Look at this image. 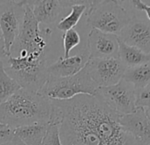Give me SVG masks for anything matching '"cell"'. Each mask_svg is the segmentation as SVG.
I'll list each match as a JSON object with an SVG mask.
<instances>
[{
    "mask_svg": "<svg viewBox=\"0 0 150 145\" xmlns=\"http://www.w3.org/2000/svg\"><path fill=\"white\" fill-rule=\"evenodd\" d=\"M50 121L60 123L63 145H139L120 124V115L95 96L50 100Z\"/></svg>",
    "mask_w": 150,
    "mask_h": 145,
    "instance_id": "1",
    "label": "cell"
},
{
    "mask_svg": "<svg viewBox=\"0 0 150 145\" xmlns=\"http://www.w3.org/2000/svg\"><path fill=\"white\" fill-rule=\"evenodd\" d=\"M51 114L50 99L22 88L0 104V124L13 128L38 123L49 124Z\"/></svg>",
    "mask_w": 150,
    "mask_h": 145,
    "instance_id": "2",
    "label": "cell"
},
{
    "mask_svg": "<svg viewBox=\"0 0 150 145\" xmlns=\"http://www.w3.org/2000/svg\"><path fill=\"white\" fill-rule=\"evenodd\" d=\"M25 13L20 33L11 47L9 56L18 58L46 56L48 38L51 35V28L40 29L31 8L23 1Z\"/></svg>",
    "mask_w": 150,
    "mask_h": 145,
    "instance_id": "3",
    "label": "cell"
},
{
    "mask_svg": "<svg viewBox=\"0 0 150 145\" xmlns=\"http://www.w3.org/2000/svg\"><path fill=\"white\" fill-rule=\"evenodd\" d=\"M97 89L84 67L72 76L64 78L49 76L37 93L50 100L65 101L78 95L96 96Z\"/></svg>",
    "mask_w": 150,
    "mask_h": 145,
    "instance_id": "4",
    "label": "cell"
},
{
    "mask_svg": "<svg viewBox=\"0 0 150 145\" xmlns=\"http://www.w3.org/2000/svg\"><path fill=\"white\" fill-rule=\"evenodd\" d=\"M131 16L120 1H91L87 24L93 29L118 36L130 22Z\"/></svg>",
    "mask_w": 150,
    "mask_h": 145,
    "instance_id": "5",
    "label": "cell"
},
{
    "mask_svg": "<svg viewBox=\"0 0 150 145\" xmlns=\"http://www.w3.org/2000/svg\"><path fill=\"white\" fill-rule=\"evenodd\" d=\"M2 62L6 74L29 91L38 92L49 78L46 58L32 60L8 56Z\"/></svg>",
    "mask_w": 150,
    "mask_h": 145,
    "instance_id": "6",
    "label": "cell"
},
{
    "mask_svg": "<svg viewBox=\"0 0 150 145\" xmlns=\"http://www.w3.org/2000/svg\"><path fill=\"white\" fill-rule=\"evenodd\" d=\"M95 97L120 116L132 113L138 108L134 87L123 79L115 85L98 88Z\"/></svg>",
    "mask_w": 150,
    "mask_h": 145,
    "instance_id": "7",
    "label": "cell"
},
{
    "mask_svg": "<svg viewBox=\"0 0 150 145\" xmlns=\"http://www.w3.org/2000/svg\"><path fill=\"white\" fill-rule=\"evenodd\" d=\"M24 13L23 1H0V31L7 57L10 54L12 45L20 33Z\"/></svg>",
    "mask_w": 150,
    "mask_h": 145,
    "instance_id": "8",
    "label": "cell"
},
{
    "mask_svg": "<svg viewBox=\"0 0 150 145\" xmlns=\"http://www.w3.org/2000/svg\"><path fill=\"white\" fill-rule=\"evenodd\" d=\"M85 69L94 83L98 87H109L119 82L126 67L118 58H90Z\"/></svg>",
    "mask_w": 150,
    "mask_h": 145,
    "instance_id": "9",
    "label": "cell"
},
{
    "mask_svg": "<svg viewBox=\"0 0 150 145\" xmlns=\"http://www.w3.org/2000/svg\"><path fill=\"white\" fill-rule=\"evenodd\" d=\"M117 37L125 43L150 55V21L132 18Z\"/></svg>",
    "mask_w": 150,
    "mask_h": 145,
    "instance_id": "10",
    "label": "cell"
},
{
    "mask_svg": "<svg viewBox=\"0 0 150 145\" xmlns=\"http://www.w3.org/2000/svg\"><path fill=\"white\" fill-rule=\"evenodd\" d=\"M87 48L90 58H110L118 57L117 36L91 29L88 33Z\"/></svg>",
    "mask_w": 150,
    "mask_h": 145,
    "instance_id": "11",
    "label": "cell"
},
{
    "mask_svg": "<svg viewBox=\"0 0 150 145\" xmlns=\"http://www.w3.org/2000/svg\"><path fill=\"white\" fill-rule=\"evenodd\" d=\"M74 1H63V0H37V1H26L31 8L35 19L39 24L53 27L61 14L67 8H71Z\"/></svg>",
    "mask_w": 150,
    "mask_h": 145,
    "instance_id": "12",
    "label": "cell"
},
{
    "mask_svg": "<svg viewBox=\"0 0 150 145\" xmlns=\"http://www.w3.org/2000/svg\"><path fill=\"white\" fill-rule=\"evenodd\" d=\"M90 59L87 46H84L77 54L68 58L60 57L56 62L47 66L49 76L64 78L72 76L81 72Z\"/></svg>",
    "mask_w": 150,
    "mask_h": 145,
    "instance_id": "13",
    "label": "cell"
},
{
    "mask_svg": "<svg viewBox=\"0 0 150 145\" xmlns=\"http://www.w3.org/2000/svg\"><path fill=\"white\" fill-rule=\"evenodd\" d=\"M120 124L139 145H150V121L143 108L120 117Z\"/></svg>",
    "mask_w": 150,
    "mask_h": 145,
    "instance_id": "14",
    "label": "cell"
},
{
    "mask_svg": "<svg viewBox=\"0 0 150 145\" xmlns=\"http://www.w3.org/2000/svg\"><path fill=\"white\" fill-rule=\"evenodd\" d=\"M48 124H33L14 128V137L26 145H41L47 131Z\"/></svg>",
    "mask_w": 150,
    "mask_h": 145,
    "instance_id": "15",
    "label": "cell"
},
{
    "mask_svg": "<svg viewBox=\"0 0 150 145\" xmlns=\"http://www.w3.org/2000/svg\"><path fill=\"white\" fill-rule=\"evenodd\" d=\"M118 59L126 68L134 67L150 62V55L136 47L128 45L118 38Z\"/></svg>",
    "mask_w": 150,
    "mask_h": 145,
    "instance_id": "16",
    "label": "cell"
},
{
    "mask_svg": "<svg viewBox=\"0 0 150 145\" xmlns=\"http://www.w3.org/2000/svg\"><path fill=\"white\" fill-rule=\"evenodd\" d=\"M91 5V1H74L71 6V13L57 22L56 28L62 32L74 28L84 14H87Z\"/></svg>",
    "mask_w": 150,
    "mask_h": 145,
    "instance_id": "17",
    "label": "cell"
},
{
    "mask_svg": "<svg viewBox=\"0 0 150 145\" xmlns=\"http://www.w3.org/2000/svg\"><path fill=\"white\" fill-rule=\"evenodd\" d=\"M123 80L132 84L135 90L146 87L150 83V62L126 68Z\"/></svg>",
    "mask_w": 150,
    "mask_h": 145,
    "instance_id": "18",
    "label": "cell"
},
{
    "mask_svg": "<svg viewBox=\"0 0 150 145\" xmlns=\"http://www.w3.org/2000/svg\"><path fill=\"white\" fill-rule=\"evenodd\" d=\"M21 89L20 84L6 74L3 62L0 61V104L8 100Z\"/></svg>",
    "mask_w": 150,
    "mask_h": 145,
    "instance_id": "19",
    "label": "cell"
},
{
    "mask_svg": "<svg viewBox=\"0 0 150 145\" xmlns=\"http://www.w3.org/2000/svg\"><path fill=\"white\" fill-rule=\"evenodd\" d=\"M80 43H81V36L75 28L64 32L63 34V47L64 50V58L70 57V53L71 50L78 46Z\"/></svg>",
    "mask_w": 150,
    "mask_h": 145,
    "instance_id": "20",
    "label": "cell"
},
{
    "mask_svg": "<svg viewBox=\"0 0 150 145\" xmlns=\"http://www.w3.org/2000/svg\"><path fill=\"white\" fill-rule=\"evenodd\" d=\"M60 124L50 121L48 124L45 136L41 145H63L60 139Z\"/></svg>",
    "mask_w": 150,
    "mask_h": 145,
    "instance_id": "21",
    "label": "cell"
},
{
    "mask_svg": "<svg viewBox=\"0 0 150 145\" xmlns=\"http://www.w3.org/2000/svg\"><path fill=\"white\" fill-rule=\"evenodd\" d=\"M136 105L138 108L150 109V83L136 90Z\"/></svg>",
    "mask_w": 150,
    "mask_h": 145,
    "instance_id": "22",
    "label": "cell"
},
{
    "mask_svg": "<svg viewBox=\"0 0 150 145\" xmlns=\"http://www.w3.org/2000/svg\"><path fill=\"white\" fill-rule=\"evenodd\" d=\"M14 139V128L0 124V145H6Z\"/></svg>",
    "mask_w": 150,
    "mask_h": 145,
    "instance_id": "23",
    "label": "cell"
},
{
    "mask_svg": "<svg viewBox=\"0 0 150 145\" xmlns=\"http://www.w3.org/2000/svg\"><path fill=\"white\" fill-rule=\"evenodd\" d=\"M131 3V5L137 10L139 11H143L146 13L148 21H150V6L143 3L141 0H132V1H129Z\"/></svg>",
    "mask_w": 150,
    "mask_h": 145,
    "instance_id": "24",
    "label": "cell"
},
{
    "mask_svg": "<svg viewBox=\"0 0 150 145\" xmlns=\"http://www.w3.org/2000/svg\"><path fill=\"white\" fill-rule=\"evenodd\" d=\"M7 57L3 38H0V61H3Z\"/></svg>",
    "mask_w": 150,
    "mask_h": 145,
    "instance_id": "25",
    "label": "cell"
},
{
    "mask_svg": "<svg viewBox=\"0 0 150 145\" xmlns=\"http://www.w3.org/2000/svg\"><path fill=\"white\" fill-rule=\"evenodd\" d=\"M6 145H26V144H24V143H23L22 141H21L19 139H17V138L14 137L13 141H11V142H9V143H7Z\"/></svg>",
    "mask_w": 150,
    "mask_h": 145,
    "instance_id": "26",
    "label": "cell"
},
{
    "mask_svg": "<svg viewBox=\"0 0 150 145\" xmlns=\"http://www.w3.org/2000/svg\"><path fill=\"white\" fill-rule=\"evenodd\" d=\"M144 110H145V112H146V115L147 119L150 121V109H144Z\"/></svg>",
    "mask_w": 150,
    "mask_h": 145,
    "instance_id": "27",
    "label": "cell"
},
{
    "mask_svg": "<svg viewBox=\"0 0 150 145\" xmlns=\"http://www.w3.org/2000/svg\"><path fill=\"white\" fill-rule=\"evenodd\" d=\"M0 38H2V34H1V31H0Z\"/></svg>",
    "mask_w": 150,
    "mask_h": 145,
    "instance_id": "28",
    "label": "cell"
}]
</instances>
